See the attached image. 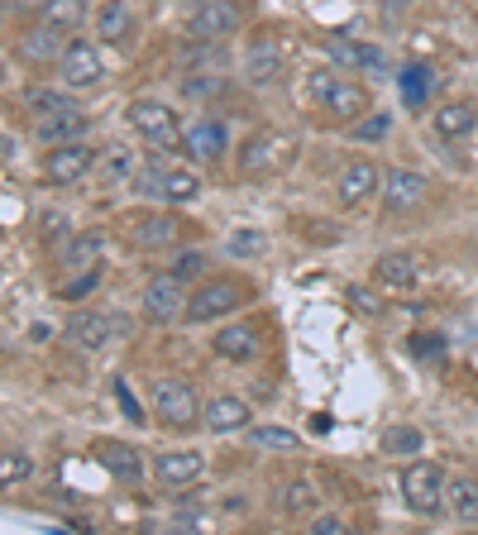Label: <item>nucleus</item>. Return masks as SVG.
Returning a JSON list of instances; mask_svg holds the SVG:
<instances>
[{
  "label": "nucleus",
  "instance_id": "9d476101",
  "mask_svg": "<svg viewBox=\"0 0 478 535\" xmlns=\"http://www.w3.org/2000/svg\"><path fill=\"white\" fill-rule=\"evenodd\" d=\"M130 330L125 316H115V311H77L72 321H67V344H77V349H106L115 344L120 335Z\"/></svg>",
  "mask_w": 478,
  "mask_h": 535
},
{
  "label": "nucleus",
  "instance_id": "c03bdc74",
  "mask_svg": "<svg viewBox=\"0 0 478 535\" xmlns=\"http://www.w3.org/2000/svg\"><path fill=\"white\" fill-rule=\"evenodd\" d=\"M48 0H5V15H39Z\"/></svg>",
  "mask_w": 478,
  "mask_h": 535
},
{
  "label": "nucleus",
  "instance_id": "1a4fd4ad",
  "mask_svg": "<svg viewBox=\"0 0 478 535\" xmlns=\"http://www.w3.org/2000/svg\"><path fill=\"white\" fill-rule=\"evenodd\" d=\"M239 29V5L235 0H201L187 15V39L192 43H225Z\"/></svg>",
  "mask_w": 478,
  "mask_h": 535
},
{
  "label": "nucleus",
  "instance_id": "5701e85b",
  "mask_svg": "<svg viewBox=\"0 0 478 535\" xmlns=\"http://www.w3.org/2000/svg\"><path fill=\"white\" fill-rule=\"evenodd\" d=\"M211 344H216L220 359H230V364H249V359L259 354V335H254L249 325H225Z\"/></svg>",
  "mask_w": 478,
  "mask_h": 535
},
{
  "label": "nucleus",
  "instance_id": "423d86ee",
  "mask_svg": "<svg viewBox=\"0 0 478 535\" xmlns=\"http://www.w3.org/2000/svg\"><path fill=\"white\" fill-rule=\"evenodd\" d=\"M292 153H297V139L292 134H278V129H263L254 134L244 153H239V168L244 177H268V172H283L292 163Z\"/></svg>",
  "mask_w": 478,
  "mask_h": 535
},
{
  "label": "nucleus",
  "instance_id": "e433bc0d",
  "mask_svg": "<svg viewBox=\"0 0 478 535\" xmlns=\"http://www.w3.org/2000/svg\"><path fill=\"white\" fill-rule=\"evenodd\" d=\"M58 39H63L58 29L39 24V29H34V34L24 39V53H29V58H53V53H58Z\"/></svg>",
  "mask_w": 478,
  "mask_h": 535
},
{
  "label": "nucleus",
  "instance_id": "a211bd4d",
  "mask_svg": "<svg viewBox=\"0 0 478 535\" xmlns=\"http://www.w3.org/2000/svg\"><path fill=\"white\" fill-rule=\"evenodd\" d=\"M326 53H330V58H335L340 67H354V72H383V67H388L383 48L349 39V34H330V39H326Z\"/></svg>",
  "mask_w": 478,
  "mask_h": 535
},
{
  "label": "nucleus",
  "instance_id": "72a5a7b5",
  "mask_svg": "<svg viewBox=\"0 0 478 535\" xmlns=\"http://www.w3.org/2000/svg\"><path fill=\"white\" fill-rule=\"evenodd\" d=\"M383 454H392V459H402V454H421V445H426V435L416 426H388L383 430Z\"/></svg>",
  "mask_w": 478,
  "mask_h": 535
},
{
  "label": "nucleus",
  "instance_id": "f03ea898",
  "mask_svg": "<svg viewBox=\"0 0 478 535\" xmlns=\"http://www.w3.org/2000/svg\"><path fill=\"white\" fill-rule=\"evenodd\" d=\"M445 493H450V478L440 473V464L412 459V464L402 469V502H407L416 516H435L440 502H445Z\"/></svg>",
  "mask_w": 478,
  "mask_h": 535
},
{
  "label": "nucleus",
  "instance_id": "20e7f679",
  "mask_svg": "<svg viewBox=\"0 0 478 535\" xmlns=\"http://www.w3.org/2000/svg\"><path fill=\"white\" fill-rule=\"evenodd\" d=\"M249 301V287L235 278H211L201 282L192 292V301H187V321L206 325V321H220V316H230V311H239Z\"/></svg>",
  "mask_w": 478,
  "mask_h": 535
},
{
  "label": "nucleus",
  "instance_id": "a19ab883",
  "mask_svg": "<svg viewBox=\"0 0 478 535\" xmlns=\"http://www.w3.org/2000/svg\"><path fill=\"white\" fill-rule=\"evenodd\" d=\"M29 469H34V464H29V454L24 450H5V459H0V478H5V483L29 478Z\"/></svg>",
  "mask_w": 478,
  "mask_h": 535
},
{
  "label": "nucleus",
  "instance_id": "dca6fc26",
  "mask_svg": "<svg viewBox=\"0 0 478 535\" xmlns=\"http://www.w3.org/2000/svg\"><path fill=\"white\" fill-rule=\"evenodd\" d=\"M182 149H187L192 163H220L225 149H230V134H225L220 120H196V125L182 134Z\"/></svg>",
  "mask_w": 478,
  "mask_h": 535
},
{
  "label": "nucleus",
  "instance_id": "6ab92c4d",
  "mask_svg": "<svg viewBox=\"0 0 478 535\" xmlns=\"http://www.w3.org/2000/svg\"><path fill=\"white\" fill-rule=\"evenodd\" d=\"M139 29L130 0H101L96 5V39L101 43H130V34Z\"/></svg>",
  "mask_w": 478,
  "mask_h": 535
},
{
  "label": "nucleus",
  "instance_id": "f8f14e48",
  "mask_svg": "<svg viewBox=\"0 0 478 535\" xmlns=\"http://www.w3.org/2000/svg\"><path fill=\"white\" fill-rule=\"evenodd\" d=\"M144 316L149 321H158V325H173V321H182L187 316V282L177 278V273H163V278H153L149 287H144Z\"/></svg>",
  "mask_w": 478,
  "mask_h": 535
},
{
  "label": "nucleus",
  "instance_id": "f704fd0d",
  "mask_svg": "<svg viewBox=\"0 0 478 535\" xmlns=\"http://www.w3.org/2000/svg\"><path fill=\"white\" fill-rule=\"evenodd\" d=\"M316 507H321V493H316V483L297 478V483H287V488H283V512H287V516H311Z\"/></svg>",
  "mask_w": 478,
  "mask_h": 535
},
{
  "label": "nucleus",
  "instance_id": "4be33fe9",
  "mask_svg": "<svg viewBox=\"0 0 478 535\" xmlns=\"http://www.w3.org/2000/svg\"><path fill=\"white\" fill-rule=\"evenodd\" d=\"M431 125H435V134H440V139H469V134L478 129V110L469 106V101H450V106L435 110Z\"/></svg>",
  "mask_w": 478,
  "mask_h": 535
},
{
  "label": "nucleus",
  "instance_id": "aec40b11",
  "mask_svg": "<svg viewBox=\"0 0 478 535\" xmlns=\"http://www.w3.org/2000/svg\"><path fill=\"white\" fill-rule=\"evenodd\" d=\"M177 235H182V220H177L173 211L139 215V220L130 225V239L139 244V249H168V244H177Z\"/></svg>",
  "mask_w": 478,
  "mask_h": 535
},
{
  "label": "nucleus",
  "instance_id": "473e14b6",
  "mask_svg": "<svg viewBox=\"0 0 478 535\" xmlns=\"http://www.w3.org/2000/svg\"><path fill=\"white\" fill-rule=\"evenodd\" d=\"M96 168H101V177H110V182H125V187H130L134 182V153L125 149V144H110L106 153H101V163H96Z\"/></svg>",
  "mask_w": 478,
  "mask_h": 535
},
{
  "label": "nucleus",
  "instance_id": "b1692460",
  "mask_svg": "<svg viewBox=\"0 0 478 535\" xmlns=\"http://www.w3.org/2000/svg\"><path fill=\"white\" fill-rule=\"evenodd\" d=\"M34 129H39V139H44L48 149H53V144H72V139L87 134V115H82V110H72V115H44V120H34Z\"/></svg>",
  "mask_w": 478,
  "mask_h": 535
},
{
  "label": "nucleus",
  "instance_id": "39448f33",
  "mask_svg": "<svg viewBox=\"0 0 478 535\" xmlns=\"http://www.w3.org/2000/svg\"><path fill=\"white\" fill-rule=\"evenodd\" d=\"M153 416H158L163 426L187 430L206 416V407L196 402V392L182 383V378H153Z\"/></svg>",
  "mask_w": 478,
  "mask_h": 535
},
{
  "label": "nucleus",
  "instance_id": "2f4dec72",
  "mask_svg": "<svg viewBox=\"0 0 478 535\" xmlns=\"http://www.w3.org/2000/svg\"><path fill=\"white\" fill-rule=\"evenodd\" d=\"M249 445H254V450L292 454V450H302V435L287 426H249Z\"/></svg>",
  "mask_w": 478,
  "mask_h": 535
},
{
  "label": "nucleus",
  "instance_id": "4c0bfd02",
  "mask_svg": "<svg viewBox=\"0 0 478 535\" xmlns=\"http://www.w3.org/2000/svg\"><path fill=\"white\" fill-rule=\"evenodd\" d=\"M230 254L235 258H259V254H268V239H263L259 230H235V235H230Z\"/></svg>",
  "mask_w": 478,
  "mask_h": 535
},
{
  "label": "nucleus",
  "instance_id": "9b49d317",
  "mask_svg": "<svg viewBox=\"0 0 478 535\" xmlns=\"http://www.w3.org/2000/svg\"><path fill=\"white\" fill-rule=\"evenodd\" d=\"M96 163H101V149H91L87 139H72V144H53V149H48L44 172H48V182L72 187V182H82Z\"/></svg>",
  "mask_w": 478,
  "mask_h": 535
},
{
  "label": "nucleus",
  "instance_id": "bb28decb",
  "mask_svg": "<svg viewBox=\"0 0 478 535\" xmlns=\"http://www.w3.org/2000/svg\"><path fill=\"white\" fill-rule=\"evenodd\" d=\"M96 459L106 464L120 483H139V454L130 450V445H115V440H101L96 445Z\"/></svg>",
  "mask_w": 478,
  "mask_h": 535
},
{
  "label": "nucleus",
  "instance_id": "393cba45",
  "mask_svg": "<svg viewBox=\"0 0 478 535\" xmlns=\"http://www.w3.org/2000/svg\"><path fill=\"white\" fill-rule=\"evenodd\" d=\"M24 106H29V115L34 120H44V115H72V110H82L67 91H58V86H29L24 91Z\"/></svg>",
  "mask_w": 478,
  "mask_h": 535
},
{
  "label": "nucleus",
  "instance_id": "37998d69",
  "mask_svg": "<svg viewBox=\"0 0 478 535\" xmlns=\"http://www.w3.org/2000/svg\"><path fill=\"white\" fill-rule=\"evenodd\" d=\"M115 397H120V407H125V416H130V421H144V411H139V397L130 392V383H115Z\"/></svg>",
  "mask_w": 478,
  "mask_h": 535
},
{
  "label": "nucleus",
  "instance_id": "7ed1b4c3",
  "mask_svg": "<svg viewBox=\"0 0 478 535\" xmlns=\"http://www.w3.org/2000/svg\"><path fill=\"white\" fill-rule=\"evenodd\" d=\"M311 96H316L340 125H354V120H364V115L373 110V96L364 91V86L340 82V77H330V72H316V77H311Z\"/></svg>",
  "mask_w": 478,
  "mask_h": 535
},
{
  "label": "nucleus",
  "instance_id": "c9c22d12",
  "mask_svg": "<svg viewBox=\"0 0 478 535\" xmlns=\"http://www.w3.org/2000/svg\"><path fill=\"white\" fill-rule=\"evenodd\" d=\"M182 96L216 101V96H225V77H220V72H187V77H182Z\"/></svg>",
  "mask_w": 478,
  "mask_h": 535
},
{
  "label": "nucleus",
  "instance_id": "0eeeda50",
  "mask_svg": "<svg viewBox=\"0 0 478 535\" xmlns=\"http://www.w3.org/2000/svg\"><path fill=\"white\" fill-rule=\"evenodd\" d=\"M106 77V58H101V48L91 39H72L58 53V82L67 86V91H87V86H96Z\"/></svg>",
  "mask_w": 478,
  "mask_h": 535
},
{
  "label": "nucleus",
  "instance_id": "412c9836",
  "mask_svg": "<svg viewBox=\"0 0 478 535\" xmlns=\"http://www.w3.org/2000/svg\"><path fill=\"white\" fill-rule=\"evenodd\" d=\"M249 416H254V411H249L244 397H211L201 421L216 430V435H230V430H249Z\"/></svg>",
  "mask_w": 478,
  "mask_h": 535
},
{
  "label": "nucleus",
  "instance_id": "cd10ccee",
  "mask_svg": "<svg viewBox=\"0 0 478 535\" xmlns=\"http://www.w3.org/2000/svg\"><path fill=\"white\" fill-rule=\"evenodd\" d=\"M82 20H87V0H48L39 10V24L58 29V34H72Z\"/></svg>",
  "mask_w": 478,
  "mask_h": 535
},
{
  "label": "nucleus",
  "instance_id": "c756f323",
  "mask_svg": "<svg viewBox=\"0 0 478 535\" xmlns=\"http://www.w3.org/2000/svg\"><path fill=\"white\" fill-rule=\"evenodd\" d=\"M445 502H450L455 521L478 526V478H450V493H445Z\"/></svg>",
  "mask_w": 478,
  "mask_h": 535
},
{
  "label": "nucleus",
  "instance_id": "c85d7f7f",
  "mask_svg": "<svg viewBox=\"0 0 478 535\" xmlns=\"http://www.w3.org/2000/svg\"><path fill=\"white\" fill-rule=\"evenodd\" d=\"M397 86H402V101L412 110H421L426 101H431V86H435V72L426 63H412L402 67V77H397Z\"/></svg>",
  "mask_w": 478,
  "mask_h": 535
},
{
  "label": "nucleus",
  "instance_id": "f3484780",
  "mask_svg": "<svg viewBox=\"0 0 478 535\" xmlns=\"http://www.w3.org/2000/svg\"><path fill=\"white\" fill-rule=\"evenodd\" d=\"M283 72H287V58H283V48H278V39L249 43V53H244V77H249V86H273Z\"/></svg>",
  "mask_w": 478,
  "mask_h": 535
},
{
  "label": "nucleus",
  "instance_id": "4468645a",
  "mask_svg": "<svg viewBox=\"0 0 478 535\" xmlns=\"http://www.w3.org/2000/svg\"><path fill=\"white\" fill-rule=\"evenodd\" d=\"M335 196H340V206H364V201H373V196H383V172H378V163H369V158H354L345 172H340V182H335Z\"/></svg>",
  "mask_w": 478,
  "mask_h": 535
},
{
  "label": "nucleus",
  "instance_id": "6e6552de",
  "mask_svg": "<svg viewBox=\"0 0 478 535\" xmlns=\"http://www.w3.org/2000/svg\"><path fill=\"white\" fill-rule=\"evenodd\" d=\"M431 201V177L416 168H392L383 172V206L388 215H412Z\"/></svg>",
  "mask_w": 478,
  "mask_h": 535
},
{
  "label": "nucleus",
  "instance_id": "a878e982",
  "mask_svg": "<svg viewBox=\"0 0 478 535\" xmlns=\"http://www.w3.org/2000/svg\"><path fill=\"white\" fill-rule=\"evenodd\" d=\"M373 273H378V282H383V287H392V292H407V287H416V258L412 254H383L378 263H373Z\"/></svg>",
  "mask_w": 478,
  "mask_h": 535
},
{
  "label": "nucleus",
  "instance_id": "58836bf2",
  "mask_svg": "<svg viewBox=\"0 0 478 535\" xmlns=\"http://www.w3.org/2000/svg\"><path fill=\"white\" fill-rule=\"evenodd\" d=\"M388 129H392L388 115H383V110H369L364 120H354V139H359V144H364V139H383Z\"/></svg>",
  "mask_w": 478,
  "mask_h": 535
},
{
  "label": "nucleus",
  "instance_id": "ddd939ff",
  "mask_svg": "<svg viewBox=\"0 0 478 535\" xmlns=\"http://www.w3.org/2000/svg\"><path fill=\"white\" fill-rule=\"evenodd\" d=\"M125 120H130L134 134H144L153 144H177V139H182L177 110L163 106V101H130V106H125Z\"/></svg>",
  "mask_w": 478,
  "mask_h": 535
},
{
  "label": "nucleus",
  "instance_id": "f257e3e1",
  "mask_svg": "<svg viewBox=\"0 0 478 535\" xmlns=\"http://www.w3.org/2000/svg\"><path fill=\"white\" fill-rule=\"evenodd\" d=\"M130 187L139 196H149V201H163V206H187V201H196V196H201L196 172L168 168V163H149V168H139Z\"/></svg>",
  "mask_w": 478,
  "mask_h": 535
},
{
  "label": "nucleus",
  "instance_id": "7c9ffc66",
  "mask_svg": "<svg viewBox=\"0 0 478 535\" xmlns=\"http://www.w3.org/2000/svg\"><path fill=\"white\" fill-rule=\"evenodd\" d=\"M101 254H106V239L101 235H72V244L63 249V268L87 273V268H96V258Z\"/></svg>",
  "mask_w": 478,
  "mask_h": 535
},
{
  "label": "nucleus",
  "instance_id": "ea45409f",
  "mask_svg": "<svg viewBox=\"0 0 478 535\" xmlns=\"http://www.w3.org/2000/svg\"><path fill=\"white\" fill-rule=\"evenodd\" d=\"M168 273H177L182 282L201 278V273H206V254H201V249H187V254H177V258H173V268H168Z\"/></svg>",
  "mask_w": 478,
  "mask_h": 535
},
{
  "label": "nucleus",
  "instance_id": "79ce46f5",
  "mask_svg": "<svg viewBox=\"0 0 478 535\" xmlns=\"http://www.w3.org/2000/svg\"><path fill=\"white\" fill-rule=\"evenodd\" d=\"M96 282H101V268H87V273H82L77 282H67L58 297H63V301H77V297H87V292H96Z\"/></svg>",
  "mask_w": 478,
  "mask_h": 535
},
{
  "label": "nucleus",
  "instance_id": "2eb2a0df",
  "mask_svg": "<svg viewBox=\"0 0 478 535\" xmlns=\"http://www.w3.org/2000/svg\"><path fill=\"white\" fill-rule=\"evenodd\" d=\"M206 473V454L201 450H163L153 454V478L163 483V488H187Z\"/></svg>",
  "mask_w": 478,
  "mask_h": 535
},
{
  "label": "nucleus",
  "instance_id": "a18cd8bd",
  "mask_svg": "<svg viewBox=\"0 0 478 535\" xmlns=\"http://www.w3.org/2000/svg\"><path fill=\"white\" fill-rule=\"evenodd\" d=\"M316 531H321V535H340V531H345V521H340V516H321V521H316Z\"/></svg>",
  "mask_w": 478,
  "mask_h": 535
}]
</instances>
